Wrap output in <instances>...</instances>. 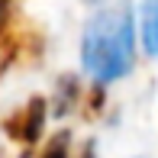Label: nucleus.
<instances>
[{
  "label": "nucleus",
  "instance_id": "nucleus-2",
  "mask_svg": "<svg viewBox=\"0 0 158 158\" xmlns=\"http://www.w3.org/2000/svg\"><path fill=\"white\" fill-rule=\"evenodd\" d=\"M142 45L148 55H158V0L142 3Z\"/></svg>",
  "mask_w": 158,
  "mask_h": 158
},
{
  "label": "nucleus",
  "instance_id": "nucleus-4",
  "mask_svg": "<svg viewBox=\"0 0 158 158\" xmlns=\"http://www.w3.org/2000/svg\"><path fill=\"white\" fill-rule=\"evenodd\" d=\"M6 10H10V0H0V23L6 19Z\"/></svg>",
  "mask_w": 158,
  "mask_h": 158
},
{
  "label": "nucleus",
  "instance_id": "nucleus-1",
  "mask_svg": "<svg viewBox=\"0 0 158 158\" xmlns=\"http://www.w3.org/2000/svg\"><path fill=\"white\" fill-rule=\"evenodd\" d=\"M132 13L126 6H110L100 10L84 29L81 58L90 77L97 81H116L132 64Z\"/></svg>",
  "mask_w": 158,
  "mask_h": 158
},
{
  "label": "nucleus",
  "instance_id": "nucleus-3",
  "mask_svg": "<svg viewBox=\"0 0 158 158\" xmlns=\"http://www.w3.org/2000/svg\"><path fill=\"white\" fill-rule=\"evenodd\" d=\"M42 158H64V135H58V139L42 152Z\"/></svg>",
  "mask_w": 158,
  "mask_h": 158
}]
</instances>
